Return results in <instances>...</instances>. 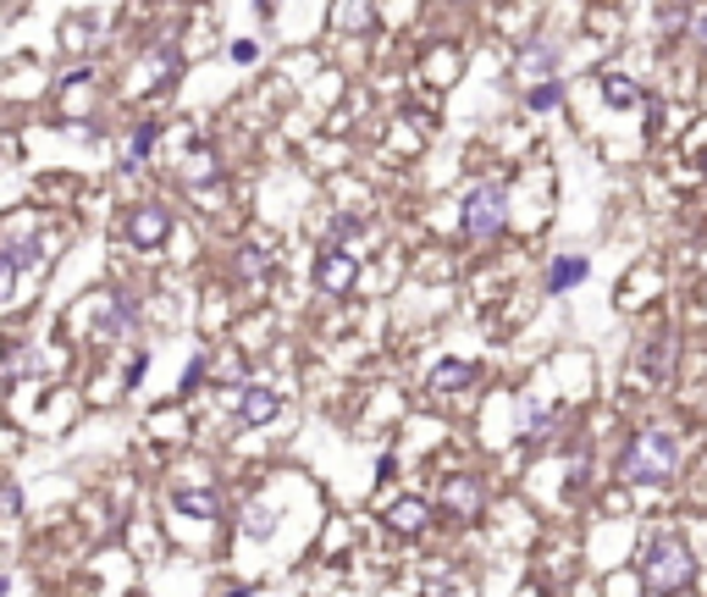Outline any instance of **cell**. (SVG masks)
Segmentation results:
<instances>
[{"mask_svg":"<svg viewBox=\"0 0 707 597\" xmlns=\"http://www.w3.org/2000/svg\"><path fill=\"white\" fill-rule=\"evenodd\" d=\"M641 581H647V593H658V597L686 593V587L697 581V554H691V542H686L680 531H658V537L647 542V554H641Z\"/></svg>","mask_w":707,"mask_h":597,"instance_id":"obj_1","label":"cell"},{"mask_svg":"<svg viewBox=\"0 0 707 597\" xmlns=\"http://www.w3.org/2000/svg\"><path fill=\"white\" fill-rule=\"evenodd\" d=\"M680 470V448L669 432H636L630 448L619 453V476L625 481H636V487H658V481H669Z\"/></svg>","mask_w":707,"mask_h":597,"instance_id":"obj_2","label":"cell"},{"mask_svg":"<svg viewBox=\"0 0 707 597\" xmlns=\"http://www.w3.org/2000/svg\"><path fill=\"white\" fill-rule=\"evenodd\" d=\"M503 216H509V188L503 183H475L464 194V233L470 238H498Z\"/></svg>","mask_w":707,"mask_h":597,"instance_id":"obj_3","label":"cell"},{"mask_svg":"<svg viewBox=\"0 0 707 597\" xmlns=\"http://www.w3.org/2000/svg\"><path fill=\"white\" fill-rule=\"evenodd\" d=\"M0 255H6V261H0V283L11 288L17 272H28V266L45 261V238H39V233H11V238L0 244Z\"/></svg>","mask_w":707,"mask_h":597,"instance_id":"obj_4","label":"cell"},{"mask_svg":"<svg viewBox=\"0 0 707 597\" xmlns=\"http://www.w3.org/2000/svg\"><path fill=\"white\" fill-rule=\"evenodd\" d=\"M354 277H360V261H354L348 249H337V244H332V249L321 255V266H315V283H321L326 294H348Z\"/></svg>","mask_w":707,"mask_h":597,"instance_id":"obj_5","label":"cell"},{"mask_svg":"<svg viewBox=\"0 0 707 597\" xmlns=\"http://www.w3.org/2000/svg\"><path fill=\"white\" fill-rule=\"evenodd\" d=\"M166 233H171V211H160V205H139V211L128 216V238L144 244V249H155Z\"/></svg>","mask_w":707,"mask_h":597,"instance_id":"obj_6","label":"cell"},{"mask_svg":"<svg viewBox=\"0 0 707 597\" xmlns=\"http://www.w3.org/2000/svg\"><path fill=\"white\" fill-rule=\"evenodd\" d=\"M487 503V487L475 481V476H453L448 487H442V509H459V515H475Z\"/></svg>","mask_w":707,"mask_h":597,"instance_id":"obj_7","label":"cell"},{"mask_svg":"<svg viewBox=\"0 0 707 597\" xmlns=\"http://www.w3.org/2000/svg\"><path fill=\"white\" fill-rule=\"evenodd\" d=\"M238 415H244L249 427H266V421L277 415V393H272V388H261V382H244V399H238Z\"/></svg>","mask_w":707,"mask_h":597,"instance_id":"obj_8","label":"cell"},{"mask_svg":"<svg viewBox=\"0 0 707 597\" xmlns=\"http://www.w3.org/2000/svg\"><path fill=\"white\" fill-rule=\"evenodd\" d=\"M553 67H559V45H531L520 56V78L526 84H553Z\"/></svg>","mask_w":707,"mask_h":597,"instance_id":"obj_9","label":"cell"},{"mask_svg":"<svg viewBox=\"0 0 707 597\" xmlns=\"http://www.w3.org/2000/svg\"><path fill=\"white\" fill-rule=\"evenodd\" d=\"M586 272H591V261L586 255H564V261H553V272H548V294H564L575 283H586Z\"/></svg>","mask_w":707,"mask_h":597,"instance_id":"obj_10","label":"cell"},{"mask_svg":"<svg viewBox=\"0 0 707 597\" xmlns=\"http://www.w3.org/2000/svg\"><path fill=\"white\" fill-rule=\"evenodd\" d=\"M387 526H393L399 537H415V531H425V503H421V498L393 503V509H387Z\"/></svg>","mask_w":707,"mask_h":597,"instance_id":"obj_11","label":"cell"},{"mask_svg":"<svg viewBox=\"0 0 707 597\" xmlns=\"http://www.w3.org/2000/svg\"><path fill=\"white\" fill-rule=\"evenodd\" d=\"M171 503H177V515H194V520H216V515H222V498H216V492H188V487H183Z\"/></svg>","mask_w":707,"mask_h":597,"instance_id":"obj_12","label":"cell"},{"mask_svg":"<svg viewBox=\"0 0 707 597\" xmlns=\"http://www.w3.org/2000/svg\"><path fill=\"white\" fill-rule=\"evenodd\" d=\"M470 376H475V371H470L464 360H448V365H436V371H431V388H436V393H459Z\"/></svg>","mask_w":707,"mask_h":597,"instance_id":"obj_13","label":"cell"},{"mask_svg":"<svg viewBox=\"0 0 707 597\" xmlns=\"http://www.w3.org/2000/svg\"><path fill=\"white\" fill-rule=\"evenodd\" d=\"M602 95H608V106H641V89L619 72H602Z\"/></svg>","mask_w":707,"mask_h":597,"instance_id":"obj_14","label":"cell"},{"mask_svg":"<svg viewBox=\"0 0 707 597\" xmlns=\"http://www.w3.org/2000/svg\"><path fill=\"white\" fill-rule=\"evenodd\" d=\"M559 100H564V84H559V78H553V84H537V89H531V111H553Z\"/></svg>","mask_w":707,"mask_h":597,"instance_id":"obj_15","label":"cell"},{"mask_svg":"<svg viewBox=\"0 0 707 597\" xmlns=\"http://www.w3.org/2000/svg\"><path fill=\"white\" fill-rule=\"evenodd\" d=\"M244 531H249V537H272V531H277V515L255 503V509H249V520H244Z\"/></svg>","mask_w":707,"mask_h":597,"instance_id":"obj_16","label":"cell"},{"mask_svg":"<svg viewBox=\"0 0 707 597\" xmlns=\"http://www.w3.org/2000/svg\"><path fill=\"white\" fill-rule=\"evenodd\" d=\"M149 149H155V123H144L139 134H134V139H128V160H144V155H149Z\"/></svg>","mask_w":707,"mask_h":597,"instance_id":"obj_17","label":"cell"},{"mask_svg":"<svg viewBox=\"0 0 707 597\" xmlns=\"http://www.w3.org/2000/svg\"><path fill=\"white\" fill-rule=\"evenodd\" d=\"M183 177H188V183H210V155H194Z\"/></svg>","mask_w":707,"mask_h":597,"instance_id":"obj_18","label":"cell"},{"mask_svg":"<svg viewBox=\"0 0 707 597\" xmlns=\"http://www.w3.org/2000/svg\"><path fill=\"white\" fill-rule=\"evenodd\" d=\"M199 376H205V360L194 354V360H188V371H183V388H177V393H194V388H199Z\"/></svg>","mask_w":707,"mask_h":597,"instance_id":"obj_19","label":"cell"},{"mask_svg":"<svg viewBox=\"0 0 707 597\" xmlns=\"http://www.w3.org/2000/svg\"><path fill=\"white\" fill-rule=\"evenodd\" d=\"M255 56H261L255 39H238V45H233V61H255Z\"/></svg>","mask_w":707,"mask_h":597,"instance_id":"obj_20","label":"cell"},{"mask_svg":"<svg viewBox=\"0 0 707 597\" xmlns=\"http://www.w3.org/2000/svg\"><path fill=\"white\" fill-rule=\"evenodd\" d=\"M354 233H360L354 216H337V222H332V238H354Z\"/></svg>","mask_w":707,"mask_h":597,"instance_id":"obj_21","label":"cell"},{"mask_svg":"<svg viewBox=\"0 0 707 597\" xmlns=\"http://www.w3.org/2000/svg\"><path fill=\"white\" fill-rule=\"evenodd\" d=\"M6 515H22V492H17V481H6Z\"/></svg>","mask_w":707,"mask_h":597,"instance_id":"obj_22","label":"cell"},{"mask_svg":"<svg viewBox=\"0 0 707 597\" xmlns=\"http://www.w3.org/2000/svg\"><path fill=\"white\" fill-rule=\"evenodd\" d=\"M691 33H697V45H707V17H697V22H691Z\"/></svg>","mask_w":707,"mask_h":597,"instance_id":"obj_23","label":"cell"},{"mask_svg":"<svg viewBox=\"0 0 707 597\" xmlns=\"http://www.w3.org/2000/svg\"><path fill=\"white\" fill-rule=\"evenodd\" d=\"M255 6H261V11H272V6H277V0H255Z\"/></svg>","mask_w":707,"mask_h":597,"instance_id":"obj_24","label":"cell"}]
</instances>
